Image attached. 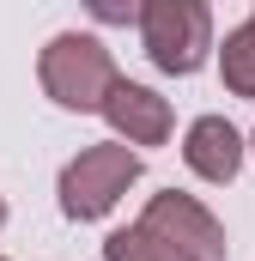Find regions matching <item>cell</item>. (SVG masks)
Returning a JSON list of instances; mask_svg holds the SVG:
<instances>
[{
    "label": "cell",
    "mask_w": 255,
    "mask_h": 261,
    "mask_svg": "<svg viewBox=\"0 0 255 261\" xmlns=\"http://www.w3.org/2000/svg\"><path fill=\"white\" fill-rule=\"evenodd\" d=\"M37 79H43L49 103H61L73 116H97L104 97H110V85H116L122 73H116V55L104 49V37H91V31H61V37H49V49H43V61H37Z\"/></svg>",
    "instance_id": "obj_1"
},
{
    "label": "cell",
    "mask_w": 255,
    "mask_h": 261,
    "mask_svg": "<svg viewBox=\"0 0 255 261\" xmlns=\"http://www.w3.org/2000/svg\"><path fill=\"white\" fill-rule=\"evenodd\" d=\"M134 24H140L146 61L170 79L200 73L213 55V6L207 0H146L134 12Z\"/></svg>",
    "instance_id": "obj_2"
},
{
    "label": "cell",
    "mask_w": 255,
    "mask_h": 261,
    "mask_svg": "<svg viewBox=\"0 0 255 261\" xmlns=\"http://www.w3.org/2000/svg\"><path fill=\"white\" fill-rule=\"evenodd\" d=\"M140 152H128L122 140H104V146H85L79 158H67L61 164V182H55V195H61V213L73 225H97L104 213H116V200L140 182Z\"/></svg>",
    "instance_id": "obj_3"
},
{
    "label": "cell",
    "mask_w": 255,
    "mask_h": 261,
    "mask_svg": "<svg viewBox=\"0 0 255 261\" xmlns=\"http://www.w3.org/2000/svg\"><path fill=\"white\" fill-rule=\"evenodd\" d=\"M140 219L146 225H158L176 249H183V261H231V243H225V225L200 206L194 195H176V189H164V195H152L146 206H140Z\"/></svg>",
    "instance_id": "obj_4"
},
{
    "label": "cell",
    "mask_w": 255,
    "mask_h": 261,
    "mask_svg": "<svg viewBox=\"0 0 255 261\" xmlns=\"http://www.w3.org/2000/svg\"><path fill=\"white\" fill-rule=\"evenodd\" d=\"M97 116L116 128V140H122L128 152H134V146H164L170 128H176L170 97H158V91H152V85H140V79H116Z\"/></svg>",
    "instance_id": "obj_5"
},
{
    "label": "cell",
    "mask_w": 255,
    "mask_h": 261,
    "mask_svg": "<svg viewBox=\"0 0 255 261\" xmlns=\"http://www.w3.org/2000/svg\"><path fill=\"white\" fill-rule=\"evenodd\" d=\"M183 164L200 182H219V189L237 182V170H243V134L225 116H194L189 134H183Z\"/></svg>",
    "instance_id": "obj_6"
},
{
    "label": "cell",
    "mask_w": 255,
    "mask_h": 261,
    "mask_svg": "<svg viewBox=\"0 0 255 261\" xmlns=\"http://www.w3.org/2000/svg\"><path fill=\"white\" fill-rule=\"evenodd\" d=\"M104 261H183V249H176L158 225L134 219L128 231H110V237H104Z\"/></svg>",
    "instance_id": "obj_7"
},
{
    "label": "cell",
    "mask_w": 255,
    "mask_h": 261,
    "mask_svg": "<svg viewBox=\"0 0 255 261\" xmlns=\"http://www.w3.org/2000/svg\"><path fill=\"white\" fill-rule=\"evenodd\" d=\"M219 73H225V91H231V97H249L255 103V12L237 24V31H225Z\"/></svg>",
    "instance_id": "obj_8"
},
{
    "label": "cell",
    "mask_w": 255,
    "mask_h": 261,
    "mask_svg": "<svg viewBox=\"0 0 255 261\" xmlns=\"http://www.w3.org/2000/svg\"><path fill=\"white\" fill-rule=\"evenodd\" d=\"M0 225H6V200H0Z\"/></svg>",
    "instance_id": "obj_9"
},
{
    "label": "cell",
    "mask_w": 255,
    "mask_h": 261,
    "mask_svg": "<svg viewBox=\"0 0 255 261\" xmlns=\"http://www.w3.org/2000/svg\"><path fill=\"white\" fill-rule=\"evenodd\" d=\"M243 152H255V134H249V146H243Z\"/></svg>",
    "instance_id": "obj_10"
},
{
    "label": "cell",
    "mask_w": 255,
    "mask_h": 261,
    "mask_svg": "<svg viewBox=\"0 0 255 261\" xmlns=\"http://www.w3.org/2000/svg\"><path fill=\"white\" fill-rule=\"evenodd\" d=\"M0 261H6V255H0Z\"/></svg>",
    "instance_id": "obj_11"
}]
</instances>
